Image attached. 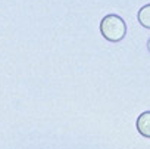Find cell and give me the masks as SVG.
I'll use <instances>...</instances> for the list:
<instances>
[{
	"label": "cell",
	"mask_w": 150,
	"mask_h": 149,
	"mask_svg": "<svg viewBox=\"0 0 150 149\" xmlns=\"http://www.w3.org/2000/svg\"><path fill=\"white\" fill-rule=\"evenodd\" d=\"M137 130L141 136L150 139V111L143 112L137 118Z\"/></svg>",
	"instance_id": "cell-2"
},
{
	"label": "cell",
	"mask_w": 150,
	"mask_h": 149,
	"mask_svg": "<svg viewBox=\"0 0 150 149\" xmlns=\"http://www.w3.org/2000/svg\"><path fill=\"white\" fill-rule=\"evenodd\" d=\"M147 49H149V52H150V38H149V41H147Z\"/></svg>",
	"instance_id": "cell-4"
},
{
	"label": "cell",
	"mask_w": 150,
	"mask_h": 149,
	"mask_svg": "<svg viewBox=\"0 0 150 149\" xmlns=\"http://www.w3.org/2000/svg\"><path fill=\"white\" fill-rule=\"evenodd\" d=\"M100 31L106 40L118 43L127 34V24L118 15H106L100 22Z\"/></svg>",
	"instance_id": "cell-1"
},
{
	"label": "cell",
	"mask_w": 150,
	"mask_h": 149,
	"mask_svg": "<svg viewBox=\"0 0 150 149\" xmlns=\"http://www.w3.org/2000/svg\"><path fill=\"white\" fill-rule=\"evenodd\" d=\"M138 22L144 28L150 30V5H146L138 11Z\"/></svg>",
	"instance_id": "cell-3"
}]
</instances>
